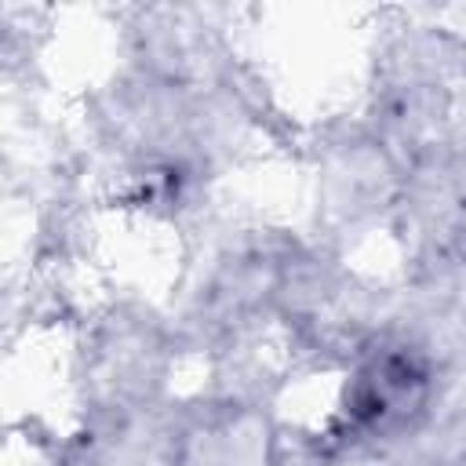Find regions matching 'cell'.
I'll use <instances>...</instances> for the list:
<instances>
[{"label":"cell","mask_w":466,"mask_h":466,"mask_svg":"<svg viewBox=\"0 0 466 466\" xmlns=\"http://www.w3.org/2000/svg\"><path fill=\"white\" fill-rule=\"evenodd\" d=\"M419 400H422V375L415 371V364L393 357L368 364L350 393V408L364 422H379V426L408 419Z\"/></svg>","instance_id":"1"}]
</instances>
